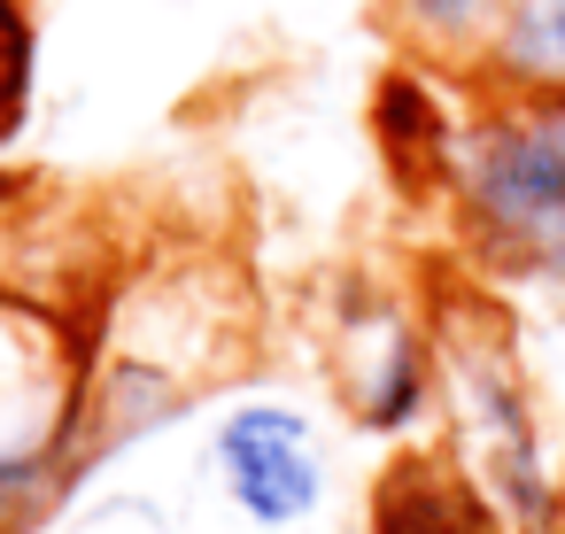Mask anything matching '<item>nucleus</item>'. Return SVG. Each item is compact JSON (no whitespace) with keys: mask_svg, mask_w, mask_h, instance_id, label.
I'll return each instance as SVG.
<instances>
[{"mask_svg":"<svg viewBox=\"0 0 565 534\" xmlns=\"http://www.w3.org/2000/svg\"><path fill=\"white\" fill-rule=\"evenodd\" d=\"M210 472H217L225 503L256 526H302L326 503L318 434L287 403H233L210 434Z\"/></svg>","mask_w":565,"mask_h":534,"instance_id":"obj_4","label":"nucleus"},{"mask_svg":"<svg viewBox=\"0 0 565 534\" xmlns=\"http://www.w3.org/2000/svg\"><path fill=\"white\" fill-rule=\"evenodd\" d=\"M395 9H403V24L426 40V47H472V40H488V24L503 17L495 9V0H395Z\"/></svg>","mask_w":565,"mask_h":534,"instance_id":"obj_8","label":"nucleus"},{"mask_svg":"<svg viewBox=\"0 0 565 534\" xmlns=\"http://www.w3.org/2000/svg\"><path fill=\"white\" fill-rule=\"evenodd\" d=\"M488 71L503 78V94H565V0H503Z\"/></svg>","mask_w":565,"mask_h":534,"instance_id":"obj_6","label":"nucleus"},{"mask_svg":"<svg viewBox=\"0 0 565 534\" xmlns=\"http://www.w3.org/2000/svg\"><path fill=\"white\" fill-rule=\"evenodd\" d=\"M441 186L495 264L565 279V94H503L457 125Z\"/></svg>","mask_w":565,"mask_h":534,"instance_id":"obj_1","label":"nucleus"},{"mask_svg":"<svg viewBox=\"0 0 565 534\" xmlns=\"http://www.w3.org/2000/svg\"><path fill=\"white\" fill-rule=\"evenodd\" d=\"M426 387H434V349L411 325H387L372 364L356 372V418L372 434H395V426H411L426 410Z\"/></svg>","mask_w":565,"mask_h":534,"instance_id":"obj_7","label":"nucleus"},{"mask_svg":"<svg viewBox=\"0 0 565 534\" xmlns=\"http://www.w3.org/2000/svg\"><path fill=\"white\" fill-rule=\"evenodd\" d=\"M449 372H457V410H465V434H472V480L488 488V503L542 534L550 526V464H542V426L526 410V387L511 380L503 349L495 341H449Z\"/></svg>","mask_w":565,"mask_h":534,"instance_id":"obj_3","label":"nucleus"},{"mask_svg":"<svg viewBox=\"0 0 565 534\" xmlns=\"http://www.w3.org/2000/svg\"><path fill=\"white\" fill-rule=\"evenodd\" d=\"M372 534H503V511L480 480L441 457H395L372 495Z\"/></svg>","mask_w":565,"mask_h":534,"instance_id":"obj_5","label":"nucleus"},{"mask_svg":"<svg viewBox=\"0 0 565 534\" xmlns=\"http://www.w3.org/2000/svg\"><path fill=\"white\" fill-rule=\"evenodd\" d=\"M78 426H86V395L63 318L0 295V519L55 488Z\"/></svg>","mask_w":565,"mask_h":534,"instance_id":"obj_2","label":"nucleus"},{"mask_svg":"<svg viewBox=\"0 0 565 534\" xmlns=\"http://www.w3.org/2000/svg\"><path fill=\"white\" fill-rule=\"evenodd\" d=\"M24 86H32V32L17 0H0V132L24 117Z\"/></svg>","mask_w":565,"mask_h":534,"instance_id":"obj_9","label":"nucleus"}]
</instances>
